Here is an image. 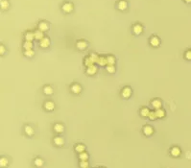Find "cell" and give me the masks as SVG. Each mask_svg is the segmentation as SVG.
<instances>
[{
	"label": "cell",
	"mask_w": 191,
	"mask_h": 168,
	"mask_svg": "<svg viewBox=\"0 0 191 168\" xmlns=\"http://www.w3.org/2000/svg\"><path fill=\"white\" fill-rule=\"evenodd\" d=\"M93 64H94V62H92V60H91L90 57H88V58H86V59H85V64L87 65L88 67L92 66V65H94Z\"/></svg>",
	"instance_id": "obj_27"
},
{
	"label": "cell",
	"mask_w": 191,
	"mask_h": 168,
	"mask_svg": "<svg viewBox=\"0 0 191 168\" xmlns=\"http://www.w3.org/2000/svg\"><path fill=\"white\" fill-rule=\"evenodd\" d=\"M140 114L142 116H149V114H150V111L147 109V108H144V109L141 110Z\"/></svg>",
	"instance_id": "obj_29"
},
{
	"label": "cell",
	"mask_w": 191,
	"mask_h": 168,
	"mask_svg": "<svg viewBox=\"0 0 191 168\" xmlns=\"http://www.w3.org/2000/svg\"><path fill=\"white\" fill-rule=\"evenodd\" d=\"M150 42L153 46H159L160 41H159V39L158 38V37H153V38L151 39Z\"/></svg>",
	"instance_id": "obj_11"
},
{
	"label": "cell",
	"mask_w": 191,
	"mask_h": 168,
	"mask_svg": "<svg viewBox=\"0 0 191 168\" xmlns=\"http://www.w3.org/2000/svg\"><path fill=\"white\" fill-rule=\"evenodd\" d=\"M0 165H1V167H5L8 165V159L6 157H1V159H0Z\"/></svg>",
	"instance_id": "obj_30"
},
{
	"label": "cell",
	"mask_w": 191,
	"mask_h": 168,
	"mask_svg": "<svg viewBox=\"0 0 191 168\" xmlns=\"http://www.w3.org/2000/svg\"><path fill=\"white\" fill-rule=\"evenodd\" d=\"M152 105H153L154 108H156L157 110H159V109H160V107H161V102L158 100V99H156V100H154L152 102Z\"/></svg>",
	"instance_id": "obj_22"
},
{
	"label": "cell",
	"mask_w": 191,
	"mask_h": 168,
	"mask_svg": "<svg viewBox=\"0 0 191 168\" xmlns=\"http://www.w3.org/2000/svg\"><path fill=\"white\" fill-rule=\"evenodd\" d=\"M38 28H40V31H42V32H45V31L48 30V24H47L46 22H40V25H38Z\"/></svg>",
	"instance_id": "obj_15"
},
{
	"label": "cell",
	"mask_w": 191,
	"mask_h": 168,
	"mask_svg": "<svg viewBox=\"0 0 191 168\" xmlns=\"http://www.w3.org/2000/svg\"><path fill=\"white\" fill-rule=\"evenodd\" d=\"M8 7H9V2L7 1V0H1V8L3 10L5 9H8Z\"/></svg>",
	"instance_id": "obj_31"
},
{
	"label": "cell",
	"mask_w": 191,
	"mask_h": 168,
	"mask_svg": "<svg viewBox=\"0 0 191 168\" xmlns=\"http://www.w3.org/2000/svg\"><path fill=\"white\" fill-rule=\"evenodd\" d=\"M107 62H108V65H114V64H115V59L112 56H109L107 58Z\"/></svg>",
	"instance_id": "obj_25"
},
{
	"label": "cell",
	"mask_w": 191,
	"mask_h": 168,
	"mask_svg": "<svg viewBox=\"0 0 191 168\" xmlns=\"http://www.w3.org/2000/svg\"><path fill=\"white\" fill-rule=\"evenodd\" d=\"M80 167L81 168H88V161H81Z\"/></svg>",
	"instance_id": "obj_34"
},
{
	"label": "cell",
	"mask_w": 191,
	"mask_h": 168,
	"mask_svg": "<svg viewBox=\"0 0 191 168\" xmlns=\"http://www.w3.org/2000/svg\"><path fill=\"white\" fill-rule=\"evenodd\" d=\"M24 48L26 49V50H32V48H33L32 41H26V42L24 43Z\"/></svg>",
	"instance_id": "obj_28"
},
{
	"label": "cell",
	"mask_w": 191,
	"mask_h": 168,
	"mask_svg": "<svg viewBox=\"0 0 191 168\" xmlns=\"http://www.w3.org/2000/svg\"><path fill=\"white\" fill-rule=\"evenodd\" d=\"M34 55H35V52L33 50H26L25 51V56L26 57H29V58H32Z\"/></svg>",
	"instance_id": "obj_35"
},
{
	"label": "cell",
	"mask_w": 191,
	"mask_h": 168,
	"mask_svg": "<svg viewBox=\"0 0 191 168\" xmlns=\"http://www.w3.org/2000/svg\"><path fill=\"white\" fill-rule=\"evenodd\" d=\"M185 59L188 60V61H191V50H188L185 52Z\"/></svg>",
	"instance_id": "obj_37"
},
{
	"label": "cell",
	"mask_w": 191,
	"mask_h": 168,
	"mask_svg": "<svg viewBox=\"0 0 191 168\" xmlns=\"http://www.w3.org/2000/svg\"><path fill=\"white\" fill-rule=\"evenodd\" d=\"M85 149H86V146L83 145V144H78V145L75 147V150L76 152H78V153H83V152H85Z\"/></svg>",
	"instance_id": "obj_19"
},
{
	"label": "cell",
	"mask_w": 191,
	"mask_h": 168,
	"mask_svg": "<svg viewBox=\"0 0 191 168\" xmlns=\"http://www.w3.org/2000/svg\"><path fill=\"white\" fill-rule=\"evenodd\" d=\"M62 10L65 13H70L73 10V5L71 3H65L62 6Z\"/></svg>",
	"instance_id": "obj_2"
},
{
	"label": "cell",
	"mask_w": 191,
	"mask_h": 168,
	"mask_svg": "<svg viewBox=\"0 0 191 168\" xmlns=\"http://www.w3.org/2000/svg\"><path fill=\"white\" fill-rule=\"evenodd\" d=\"M54 130H55V132H56V133H61L64 132V127L62 124H56V125H55V127H54Z\"/></svg>",
	"instance_id": "obj_9"
},
{
	"label": "cell",
	"mask_w": 191,
	"mask_h": 168,
	"mask_svg": "<svg viewBox=\"0 0 191 168\" xmlns=\"http://www.w3.org/2000/svg\"><path fill=\"white\" fill-rule=\"evenodd\" d=\"M107 71L109 73L115 72V67H114V65H108V66H107Z\"/></svg>",
	"instance_id": "obj_33"
},
{
	"label": "cell",
	"mask_w": 191,
	"mask_h": 168,
	"mask_svg": "<svg viewBox=\"0 0 191 168\" xmlns=\"http://www.w3.org/2000/svg\"><path fill=\"white\" fill-rule=\"evenodd\" d=\"M79 159L81 161H88V154L86 153V152H83V153H80L79 155Z\"/></svg>",
	"instance_id": "obj_24"
},
{
	"label": "cell",
	"mask_w": 191,
	"mask_h": 168,
	"mask_svg": "<svg viewBox=\"0 0 191 168\" xmlns=\"http://www.w3.org/2000/svg\"><path fill=\"white\" fill-rule=\"evenodd\" d=\"M54 108H55V105H54L53 102L48 101V102H46L45 103V109L47 110V111H53Z\"/></svg>",
	"instance_id": "obj_16"
},
{
	"label": "cell",
	"mask_w": 191,
	"mask_h": 168,
	"mask_svg": "<svg viewBox=\"0 0 191 168\" xmlns=\"http://www.w3.org/2000/svg\"><path fill=\"white\" fill-rule=\"evenodd\" d=\"M0 49H1V54H3L4 52H5V48H4V46H3V45H1V46H0Z\"/></svg>",
	"instance_id": "obj_38"
},
{
	"label": "cell",
	"mask_w": 191,
	"mask_h": 168,
	"mask_svg": "<svg viewBox=\"0 0 191 168\" xmlns=\"http://www.w3.org/2000/svg\"><path fill=\"white\" fill-rule=\"evenodd\" d=\"M133 33L135 34V35H140L141 33H142V26L141 25H139V24H137V25H135L133 26Z\"/></svg>",
	"instance_id": "obj_6"
},
{
	"label": "cell",
	"mask_w": 191,
	"mask_h": 168,
	"mask_svg": "<svg viewBox=\"0 0 191 168\" xmlns=\"http://www.w3.org/2000/svg\"><path fill=\"white\" fill-rule=\"evenodd\" d=\"M77 47L80 50H85L88 47V43L86 42V41H79V42L77 43Z\"/></svg>",
	"instance_id": "obj_14"
},
{
	"label": "cell",
	"mask_w": 191,
	"mask_h": 168,
	"mask_svg": "<svg viewBox=\"0 0 191 168\" xmlns=\"http://www.w3.org/2000/svg\"><path fill=\"white\" fill-rule=\"evenodd\" d=\"M54 143L56 144L57 146H62V145H64V140L62 136H57V137L54 138Z\"/></svg>",
	"instance_id": "obj_5"
},
{
	"label": "cell",
	"mask_w": 191,
	"mask_h": 168,
	"mask_svg": "<svg viewBox=\"0 0 191 168\" xmlns=\"http://www.w3.org/2000/svg\"><path fill=\"white\" fill-rule=\"evenodd\" d=\"M43 91H44V93L47 94V95H51V94L53 93V88H52L51 86H45V88H44Z\"/></svg>",
	"instance_id": "obj_26"
},
{
	"label": "cell",
	"mask_w": 191,
	"mask_h": 168,
	"mask_svg": "<svg viewBox=\"0 0 191 168\" xmlns=\"http://www.w3.org/2000/svg\"><path fill=\"white\" fill-rule=\"evenodd\" d=\"M132 95V90L129 88H125L124 90H122V96L125 97V98H129V97Z\"/></svg>",
	"instance_id": "obj_3"
},
{
	"label": "cell",
	"mask_w": 191,
	"mask_h": 168,
	"mask_svg": "<svg viewBox=\"0 0 191 168\" xmlns=\"http://www.w3.org/2000/svg\"><path fill=\"white\" fill-rule=\"evenodd\" d=\"M170 154H171L172 157H177L180 156V154H182V151H180V149L179 148V147L175 146V147H173V148L171 149V151H170Z\"/></svg>",
	"instance_id": "obj_1"
},
{
	"label": "cell",
	"mask_w": 191,
	"mask_h": 168,
	"mask_svg": "<svg viewBox=\"0 0 191 168\" xmlns=\"http://www.w3.org/2000/svg\"><path fill=\"white\" fill-rule=\"evenodd\" d=\"M149 119L150 120H155L156 118H158L157 117V115H156V112H150V114H149Z\"/></svg>",
	"instance_id": "obj_36"
},
{
	"label": "cell",
	"mask_w": 191,
	"mask_h": 168,
	"mask_svg": "<svg viewBox=\"0 0 191 168\" xmlns=\"http://www.w3.org/2000/svg\"><path fill=\"white\" fill-rule=\"evenodd\" d=\"M186 3H191V0H184Z\"/></svg>",
	"instance_id": "obj_39"
},
{
	"label": "cell",
	"mask_w": 191,
	"mask_h": 168,
	"mask_svg": "<svg viewBox=\"0 0 191 168\" xmlns=\"http://www.w3.org/2000/svg\"><path fill=\"white\" fill-rule=\"evenodd\" d=\"M127 2L126 1H123V0H121V1H119L118 3V9L121 10V11H124V10L127 9Z\"/></svg>",
	"instance_id": "obj_13"
},
{
	"label": "cell",
	"mask_w": 191,
	"mask_h": 168,
	"mask_svg": "<svg viewBox=\"0 0 191 168\" xmlns=\"http://www.w3.org/2000/svg\"><path fill=\"white\" fill-rule=\"evenodd\" d=\"M81 86H79V85H77V84H75V85H73L72 86H71V91L73 93H76V94H78V93H80L81 92Z\"/></svg>",
	"instance_id": "obj_8"
},
{
	"label": "cell",
	"mask_w": 191,
	"mask_h": 168,
	"mask_svg": "<svg viewBox=\"0 0 191 168\" xmlns=\"http://www.w3.org/2000/svg\"><path fill=\"white\" fill-rule=\"evenodd\" d=\"M40 46H41V47H43V48H46V47H48V46H49V44H50V41H49V39H48V38H43V39L40 41Z\"/></svg>",
	"instance_id": "obj_4"
},
{
	"label": "cell",
	"mask_w": 191,
	"mask_h": 168,
	"mask_svg": "<svg viewBox=\"0 0 191 168\" xmlns=\"http://www.w3.org/2000/svg\"><path fill=\"white\" fill-rule=\"evenodd\" d=\"M156 115H157V117L158 118H162V117H164V115H165V112H164L163 110L159 109V110H157L156 111Z\"/></svg>",
	"instance_id": "obj_21"
},
{
	"label": "cell",
	"mask_w": 191,
	"mask_h": 168,
	"mask_svg": "<svg viewBox=\"0 0 191 168\" xmlns=\"http://www.w3.org/2000/svg\"><path fill=\"white\" fill-rule=\"evenodd\" d=\"M34 163H35V165L36 167H41L43 165V161L41 159H40V157H36V159H35V161H34Z\"/></svg>",
	"instance_id": "obj_23"
},
{
	"label": "cell",
	"mask_w": 191,
	"mask_h": 168,
	"mask_svg": "<svg viewBox=\"0 0 191 168\" xmlns=\"http://www.w3.org/2000/svg\"><path fill=\"white\" fill-rule=\"evenodd\" d=\"M25 133H26V135H29V136L33 135H34V130H33V128H32V127H30V126H26V127H25Z\"/></svg>",
	"instance_id": "obj_20"
},
{
	"label": "cell",
	"mask_w": 191,
	"mask_h": 168,
	"mask_svg": "<svg viewBox=\"0 0 191 168\" xmlns=\"http://www.w3.org/2000/svg\"><path fill=\"white\" fill-rule=\"evenodd\" d=\"M143 132H144L146 135H151L152 133H153L154 130H153V128L150 127V126H145L144 129H143Z\"/></svg>",
	"instance_id": "obj_10"
},
{
	"label": "cell",
	"mask_w": 191,
	"mask_h": 168,
	"mask_svg": "<svg viewBox=\"0 0 191 168\" xmlns=\"http://www.w3.org/2000/svg\"><path fill=\"white\" fill-rule=\"evenodd\" d=\"M34 39H35V34H34V33H32V32L26 33V35H25L26 41H32Z\"/></svg>",
	"instance_id": "obj_12"
},
{
	"label": "cell",
	"mask_w": 191,
	"mask_h": 168,
	"mask_svg": "<svg viewBox=\"0 0 191 168\" xmlns=\"http://www.w3.org/2000/svg\"><path fill=\"white\" fill-rule=\"evenodd\" d=\"M35 39H40V41H41V39H43V33H42V31H40V30H38V31H36L35 33Z\"/></svg>",
	"instance_id": "obj_17"
},
{
	"label": "cell",
	"mask_w": 191,
	"mask_h": 168,
	"mask_svg": "<svg viewBox=\"0 0 191 168\" xmlns=\"http://www.w3.org/2000/svg\"><path fill=\"white\" fill-rule=\"evenodd\" d=\"M97 64H98L99 65H101V66H104V65L108 64V62H107V58H105V57H100V58H99V60H98V62H97Z\"/></svg>",
	"instance_id": "obj_18"
},
{
	"label": "cell",
	"mask_w": 191,
	"mask_h": 168,
	"mask_svg": "<svg viewBox=\"0 0 191 168\" xmlns=\"http://www.w3.org/2000/svg\"><path fill=\"white\" fill-rule=\"evenodd\" d=\"M96 72H97V67H96L95 65H92V66H90V67H88L87 73L88 75H93V74H95Z\"/></svg>",
	"instance_id": "obj_7"
},
{
	"label": "cell",
	"mask_w": 191,
	"mask_h": 168,
	"mask_svg": "<svg viewBox=\"0 0 191 168\" xmlns=\"http://www.w3.org/2000/svg\"><path fill=\"white\" fill-rule=\"evenodd\" d=\"M90 59L92 60V62H98V60H99V57H98V55H96V54H94V53H92L90 55Z\"/></svg>",
	"instance_id": "obj_32"
}]
</instances>
